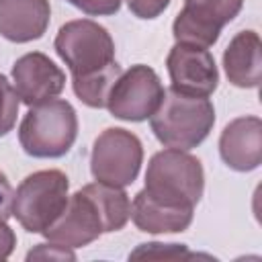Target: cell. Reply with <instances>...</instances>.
I'll return each instance as SVG.
<instances>
[{"label": "cell", "instance_id": "6da1fadb", "mask_svg": "<svg viewBox=\"0 0 262 262\" xmlns=\"http://www.w3.org/2000/svg\"><path fill=\"white\" fill-rule=\"evenodd\" d=\"M53 47L72 74V88L80 102L104 108L106 96L123 72L115 59L111 33L92 18H76L59 27Z\"/></svg>", "mask_w": 262, "mask_h": 262}, {"label": "cell", "instance_id": "7a4b0ae2", "mask_svg": "<svg viewBox=\"0 0 262 262\" xmlns=\"http://www.w3.org/2000/svg\"><path fill=\"white\" fill-rule=\"evenodd\" d=\"M215 125V106L209 96H190L168 88L149 127L156 139L166 147L190 151L201 145Z\"/></svg>", "mask_w": 262, "mask_h": 262}, {"label": "cell", "instance_id": "3957f363", "mask_svg": "<svg viewBox=\"0 0 262 262\" xmlns=\"http://www.w3.org/2000/svg\"><path fill=\"white\" fill-rule=\"evenodd\" d=\"M78 137L76 108L63 98L29 106L18 125V143L31 158L55 160L66 156Z\"/></svg>", "mask_w": 262, "mask_h": 262}, {"label": "cell", "instance_id": "277c9868", "mask_svg": "<svg viewBox=\"0 0 262 262\" xmlns=\"http://www.w3.org/2000/svg\"><path fill=\"white\" fill-rule=\"evenodd\" d=\"M154 199L172 205L196 207L205 190V170L199 158L184 149L166 147L151 156L145 186Z\"/></svg>", "mask_w": 262, "mask_h": 262}, {"label": "cell", "instance_id": "5b68a950", "mask_svg": "<svg viewBox=\"0 0 262 262\" xmlns=\"http://www.w3.org/2000/svg\"><path fill=\"white\" fill-rule=\"evenodd\" d=\"M70 180L61 170H39L20 180L12 199V217L29 233H43L68 203Z\"/></svg>", "mask_w": 262, "mask_h": 262}, {"label": "cell", "instance_id": "8992f818", "mask_svg": "<svg viewBox=\"0 0 262 262\" xmlns=\"http://www.w3.org/2000/svg\"><path fill=\"white\" fill-rule=\"evenodd\" d=\"M141 164V139L123 127H108L100 131L92 143L90 172L98 182L125 188L137 180Z\"/></svg>", "mask_w": 262, "mask_h": 262}, {"label": "cell", "instance_id": "52a82bcc", "mask_svg": "<svg viewBox=\"0 0 262 262\" xmlns=\"http://www.w3.org/2000/svg\"><path fill=\"white\" fill-rule=\"evenodd\" d=\"M164 92L166 88L158 72L145 63H135L115 80L104 108H108L115 119L141 123L156 113Z\"/></svg>", "mask_w": 262, "mask_h": 262}, {"label": "cell", "instance_id": "ba28073f", "mask_svg": "<svg viewBox=\"0 0 262 262\" xmlns=\"http://www.w3.org/2000/svg\"><path fill=\"white\" fill-rule=\"evenodd\" d=\"M244 6V0H184L182 10L172 23V35L178 43L213 47L221 29L231 23Z\"/></svg>", "mask_w": 262, "mask_h": 262}, {"label": "cell", "instance_id": "9c48e42d", "mask_svg": "<svg viewBox=\"0 0 262 262\" xmlns=\"http://www.w3.org/2000/svg\"><path fill=\"white\" fill-rule=\"evenodd\" d=\"M170 88L190 96H211L219 84V70L207 47L174 43L166 57Z\"/></svg>", "mask_w": 262, "mask_h": 262}, {"label": "cell", "instance_id": "30bf717a", "mask_svg": "<svg viewBox=\"0 0 262 262\" xmlns=\"http://www.w3.org/2000/svg\"><path fill=\"white\" fill-rule=\"evenodd\" d=\"M104 233L102 217L92 201V196L80 188L68 196V203L61 215L41 233L49 242H55L66 248H84L96 242Z\"/></svg>", "mask_w": 262, "mask_h": 262}, {"label": "cell", "instance_id": "8fae6325", "mask_svg": "<svg viewBox=\"0 0 262 262\" xmlns=\"http://www.w3.org/2000/svg\"><path fill=\"white\" fill-rule=\"evenodd\" d=\"M12 86L23 104L35 106L61 94L66 88V74L45 53L31 51L12 63Z\"/></svg>", "mask_w": 262, "mask_h": 262}, {"label": "cell", "instance_id": "7c38bea8", "mask_svg": "<svg viewBox=\"0 0 262 262\" xmlns=\"http://www.w3.org/2000/svg\"><path fill=\"white\" fill-rule=\"evenodd\" d=\"M219 156L235 172H252L262 164V121L246 115L229 121L219 135Z\"/></svg>", "mask_w": 262, "mask_h": 262}, {"label": "cell", "instance_id": "4fadbf2b", "mask_svg": "<svg viewBox=\"0 0 262 262\" xmlns=\"http://www.w3.org/2000/svg\"><path fill=\"white\" fill-rule=\"evenodd\" d=\"M49 20V0H0V35L6 41H37L45 35Z\"/></svg>", "mask_w": 262, "mask_h": 262}, {"label": "cell", "instance_id": "5bb4252c", "mask_svg": "<svg viewBox=\"0 0 262 262\" xmlns=\"http://www.w3.org/2000/svg\"><path fill=\"white\" fill-rule=\"evenodd\" d=\"M194 207L164 203L154 199L145 188H141L131 203V219L143 233H180L190 227Z\"/></svg>", "mask_w": 262, "mask_h": 262}, {"label": "cell", "instance_id": "9a60e30c", "mask_svg": "<svg viewBox=\"0 0 262 262\" xmlns=\"http://www.w3.org/2000/svg\"><path fill=\"white\" fill-rule=\"evenodd\" d=\"M223 70L237 88H258L262 80V41L252 29L233 35L223 51Z\"/></svg>", "mask_w": 262, "mask_h": 262}, {"label": "cell", "instance_id": "2e32d148", "mask_svg": "<svg viewBox=\"0 0 262 262\" xmlns=\"http://www.w3.org/2000/svg\"><path fill=\"white\" fill-rule=\"evenodd\" d=\"M94 201L102 223H104V233L119 231L127 225L131 219V199L121 186H113L106 182H90L82 186Z\"/></svg>", "mask_w": 262, "mask_h": 262}, {"label": "cell", "instance_id": "e0dca14e", "mask_svg": "<svg viewBox=\"0 0 262 262\" xmlns=\"http://www.w3.org/2000/svg\"><path fill=\"white\" fill-rule=\"evenodd\" d=\"M18 106H20V98H18L12 82L0 72V137L8 135L14 129L16 117H18Z\"/></svg>", "mask_w": 262, "mask_h": 262}, {"label": "cell", "instance_id": "ac0fdd59", "mask_svg": "<svg viewBox=\"0 0 262 262\" xmlns=\"http://www.w3.org/2000/svg\"><path fill=\"white\" fill-rule=\"evenodd\" d=\"M192 254L186 250L184 244H139L137 250L129 254V258H190Z\"/></svg>", "mask_w": 262, "mask_h": 262}, {"label": "cell", "instance_id": "d6986e66", "mask_svg": "<svg viewBox=\"0 0 262 262\" xmlns=\"http://www.w3.org/2000/svg\"><path fill=\"white\" fill-rule=\"evenodd\" d=\"M88 16H111L121 10L123 0H66Z\"/></svg>", "mask_w": 262, "mask_h": 262}, {"label": "cell", "instance_id": "ffe728a7", "mask_svg": "<svg viewBox=\"0 0 262 262\" xmlns=\"http://www.w3.org/2000/svg\"><path fill=\"white\" fill-rule=\"evenodd\" d=\"M27 260H76V254L72 248L49 242V244H37L27 254Z\"/></svg>", "mask_w": 262, "mask_h": 262}, {"label": "cell", "instance_id": "44dd1931", "mask_svg": "<svg viewBox=\"0 0 262 262\" xmlns=\"http://www.w3.org/2000/svg\"><path fill=\"white\" fill-rule=\"evenodd\" d=\"M131 14L137 16V18H143V20H151V18H158L168 6H170V0H125Z\"/></svg>", "mask_w": 262, "mask_h": 262}, {"label": "cell", "instance_id": "7402d4cb", "mask_svg": "<svg viewBox=\"0 0 262 262\" xmlns=\"http://www.w3.org/2000/svg\"><path fill=\"white\" fill-rule=\"evenodd\" d=\"M12 199L14 190L8 182V176L0 170V219H8L12 215Z\"/></svg>", "mask_w": 262, "mask_h": 262}, {"label": "cell", "instance_id": "603a6c76", "mask_svg": "<svg viewBox=\"0 0 262 262\" xmlns=\"http://www.w3.org/2000/svg\"><path fill=\"white\" fill-rule=\"evenodd\" d=\"M16 246V235L12 227L6 223V219H0V260H6L12 256Z\"/></svg>", "mask_w": 262, "mask_h": 262}]
</instances>
